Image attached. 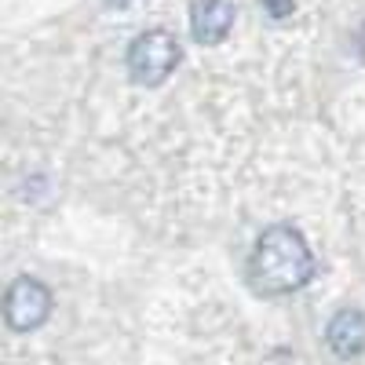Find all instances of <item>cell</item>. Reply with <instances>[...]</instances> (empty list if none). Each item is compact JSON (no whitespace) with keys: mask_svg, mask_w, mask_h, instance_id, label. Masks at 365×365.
<instances>
[{"mask_svg":"<svg viewBox=\"0 0 365 365\" xmlns=\"http://www.w3.org/2000/svg\"><path fill=\"white\" fill-rule=\"evenodd\" d=\"M311 274H314V256L296 227L274 223L259 234L249 259V278L263 296H285L292 289H303L311 282Z\"/></svg>","mask_w":365,"mask_h":365,"instance_id":"6da1fadb","label":"cell"},{"mask_svg":"<svg viewBox=\"0 0 365 365\" xmlns=\"http://www.w3.org/2000/svg\"><path fill=\"white\" fill-rule=\"evenodd\" d=\"M179 58H182L179 41L168 29H146L128 48V73L135 84H161L179 66Z\"/></svg>","mask_w":365,"mask_h":365,"instance_id":"7a4b0ae2","label":"cell"},{"mask_svg":"<svg viewBox=\"0 0 365 365\" xmlns=\"http://www.w3.org/2000/svg\"><path fill=\"white\" fill-rule=\"evenodd\" d=\"M51 314V292L37 278H15L4 296V318L15 332L41 329Z\"/></svg>","mask_w":365,"mask_h":365,"instance_id":"3957f363","label":"cell"},{"mask_svg":"<svg viewBox=\"0 0 365 365\" xmlns=\"http://www.w3.org/2000/svg\"><path fill=\"white\" fill-rule=\"evenodd\" d=\"M234 4L230 0H194L190 8V34L197 44H220L234 26Z\"/></svg>","mask_w":365,"mask_h":365,"instance_id":"277c9868","label":"cell"},{"mask_svg":"<svg viewBox=\"0 0 365 365\" xmlns=\"http://www.w3.org/2000/svg\"><path fill=\"white\" fill-rule=\"evenodd\" d=\"M325 344L336 358H358L365 351V314L354 307L332 314V322L325 329Z\"/></svg>","mask_w":365,"mask_h":365,"instance_id":"5b68a950","label":"cell"},{"mask_svg":"<svg viewBox=\"0 0 365 365\" xmlns=\"http://www.w3.org/2000/svg\"><path fill=\"white\" fill-rule=\"evenodd\" d=\"M263 4V11L270 15V19H289V15H296V0H259Z\"/></svg>","mask_w":365,"mask_h":365,"instance_id":"8992f818","label":"cell"}]
</instances>
